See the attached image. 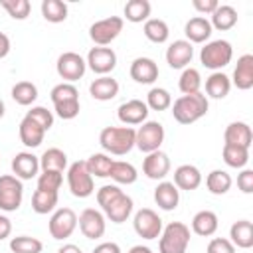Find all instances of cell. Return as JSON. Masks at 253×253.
Returning <instances> with one entry per match:
<instances>
[{
    "mask_svg": "<svg viewBox=\"0 0 253 253\" xmlns=\"http://www.w3.org/2000/svg\"><path fill=\"white\" fill-rule=\"evenodd\" d=\"M136 130L132 126H105L99 132V144L105 154L123 156L134 148Z\"/></svg>",
    "mask_w": 253,
    "mask_h": 253,
    "instance_id": "cell-1",
    "label": "cell"
},
{
    "mask_svg": "<svg viewBox=\"0 0 253 253\" xmlns=\"http://www.w3.org/2000/svg\"><path fill=\"white\" fill-rule=\"evenodd\" d=\"M210 109L208 97L200 91L194 95H182L172 103V115L174 121L180 125H192L196 121H200Z\"/></svg>",
    "mask_w": 253,
    "mask_h": 253,
    "instance_id": "cell-2",
    "label": "cell"
},
{
    "mask_svg": "<svg viewBox=\"0 0 253 253\" xmlns=\"http://www.w3.org/2000/svg\"><path fill=\"white\" fill-rule=\"evenodd\" d=\"M49 99L53 103V111L59 119L63 121H71L79 115L81 111V103H79V91L73 83H57L51 93Z\"/></svg>",
    "mask_w": 253,
    "mask_h": 253,
    "instance_id": "cell-3",
    "label": "cell"
},
{
    "mask_svg": "<svg viewBox=\"0 0 253 253\" xmlns=\"http://www.w3.org/2000/svg\"><path fill=\"white\" fill-rule=\"evenodd\" d=\"M190 245V227L182 221H170L162 227L158 253H186Z\"/></svg>",
    "mask_w": 253,
    "mask_h": 253,
    "instance_id": "cell-4",
    "label": "cell"
},
{
    "mask_svg": "<svg viewBox=\"0 0 253 253\" xmlns=\"http://www.w3.org/2000/svg\"><path fill=\"white\" fill-rule=\"evenodd\" d=\"M233 57V47L227 40H213L208 42L202 51H200V61L204 67L211 69V71H219L223 69Z\"/></svg>",
    "mask_w": 253,
    "mask_h": 253,
    "instance_id": "cell-5",
    "label": "cell"
},
{
    "mask_svg": "<svg viewBox=\"0 0 253 253\" xmlns=\"http://www.w3.org/2000/svg\"><path fill=\"white\" fill-rule=\"evenodd\" d=\"M123 24L125 22L121 16H109V18L97 20L89 28V38L95 45L107 47L111 42H115L119 38V34L123 32Z\"/></svg>",
    "mask_w": 253,
    "mask_h": 253,
    "instance_id": "cell-6",
    "label": "cell"
},
{
    "mask_svg": "<svg viewBox=\"0 0 253 253\" xmlns=\"http://www.w3.org/2000/svg\"><path fill=\"white\" fill-rule=\"evenodd\" d=\"M67 186L75 198H89L93 194L95 184L85 166V160H77L67 168Z\"/></svg>",
    "mask_w": 253,
    "mask_h": 253,
    "instance_id": "cell-7",
    "label": "cell"
},
{
    "mask_svg": "<svg viewBox=\"0 0 253 253\" xmlns=\"http://www.w3.org/2000/svg\"><path fill=\"white\" fill-rule=\"evenodd\" d=\"M162 142H164V126L158 121H146L136 130L134 146L140 152H144V154H150L154 150H160Z\"/></svg>",
    "mask_w": 253,
    "mask_h": 253,
    "instance_id": "cell-8",
    "label": "cell"
},
{
    "mask_svg": "<svg viewBox=\"0 0 253 253\" xmlns=\"http://www.w3.org/2000/svg\"><path fill=\"white\" fill-rule=\"evenodd\" d=\"M22 198H24L22 180L12 174L0 176V210L16 211L22 206Z\"/></svg>",
    "mask_w": 253,
    "mask_h": 253,
    "instance_id": "cell-9",
    "label": "cell"
},
{
    "mask_svg": "<svg viewBox=\"0 0 253 253\" xmlns=\"http://www.w3.org/2000/svg\"><path fill=\"white\" fill-rule=\"evenodd\" d=\"M132 227H134L138 237H142V239H156L162 233V219H160V215L154 210L142 208V210H138L134 213Z\"/></svg>",
    "mask_w": 253,
    "mask_h": 253,
    "instance_id": "cell-10",
    "label": "cell"
},
{
    "mask_svg": "<svg viewBox=\"0 0 253 253\" xmlns=\"http://www.w3.org/2000/svg\"><path fill=\"white\" fill-rule=\"evenodd\" d=\"M77 227V213L71 210V208H59L53 211V215L49 217V223H47V229H49V235L53 239H67Z\"/></svg>",
    "mask_w": 253,
    "mask_h": 253,
    "instance_id": "cell-11",
    "label": "cell"
},
{
    "mask_svg": "<svg viewBox=\"0 0 253 253\" xmlns=\"http://www.w3.org/2000/svg\"><path fill=\"white\" fill-rule=\"evenodd\" d=\"M55 69H57V75L61 79H65V83H73V81H77V79H81L85 75L87 63H85V59L79 53L65 51V53H61L57 57Z\"/></svg>",
    "mask_w": 253,
    "mask_h": 253,
    "instance_id": "cell-12",
    "label": "cell"
},
{
    "mask_svg": "<svg viewBox=\"0 0 253 253\" xmlns=\"http://www.w3.org/2000/svg\"><path fill=\"white\" fill-rule=\"evenodd\" d=\"M87 67L97 73V75H109L115 67H117V53L113 51V47H91L85 59Z\"/></svg>",
    "mask_w": 253,
    "mask_h": 253,
    "instance_id": "cell-13",
    "label": "cell"
},
{
    "mask_svg": "<svg viewBox=\"0 0 253 253\" xmlns=\"http://www.w3.org/2000/svg\"><path fill=\"white\" fill-rule=\"evenodd\" d=\"M132 198L130 196H126L123 190L117 194V196H113L107 204H103L101 206V210H103V215L105 217H109L113 223H123V221H126L128 217H130V213H132Z\"/></svg>",
    "mask_w": 253,
    "mask_h": 253,
    "instance_id": "cell-14",
    "label": "cell"
},
{
    "mask_svg": "<svg viewBox=\"0 0 253 253\" xmlns=\"http://www.w3.org/2000/svg\"><path fill=\"white\" fill-rule=\"evenodd\" d=\"M77 225L81 229V233L87 237V239H99L105 235V229H107V221H105V215L101 211H97L95 208H87L81 211V215L77 217Z\"/></svg>",
    "mask_w": 253,
    "mask_h": 253,
    "instance_id": "cell-15",
    "label": "cell"
},
{
    "mask_svg": "<svg viewBox=\"0 0 253 253\" xmlns=\"http://www.w3.org/2000/svg\"><path fill=\"white\" fill-rule=\"evenodd\" d=\"M148 107L144 101L140 99H130V101H125L123 105H119L117 109V117L123 125L126 126H132V125H142L146 123V117H148Z\"/></svg>",
    "mask_w": 253,
    "mask_h": 253,
    "instance_id": "cell-16",
    "label": "cell"
},
{
    "mask_svg": "<svg viewBox=\"0 0 253 253\" xmlns=\"http://www.w3.org/2000/svg\"><path fill=\"white\" fill-rule=\"evenodd\" d=\"M142 172L150 180H164L168 176V172H170L168 154L162 152V150H154V152L146 154V158L142 160Z\"/></svg>",
    "mask_w": 253,
    "mask_h": 253,
    "instance_id": "cell-17",
    "label": "cell"
},
{
    "mask_svg": "<svg viewBox=\"0 0 253 253\" xmlns=\"http://www.w3.org/2000/svg\"><path fill=\"white\" fill-rule=\"evenodd\" d=\"M194 57V47L188 40H176L166 49V63L172 69H186Z\"/></svg>",
    "mask_w": 253,
    "mask_h": 253,
    "instance_id": "cell-18",
    "label": "cell"
},
{
    "mask_svg": "<svg viewBox=\"0 0 253 253\" xmlns=\"http://www.w3.org/2000/svg\"><path fill=\"white\" fill-rule=\"evenodd\" d=\"M128 73H130V77L136 83H140V85H152L158 79V65L150 57H136V59H132Z\"/></svg>",
    "mask_w": 253,
    "mask_h": 253,
    "instance_id": "cell-19",
    "label": "cell"
},
{
    "mask_svg": "<svg viewBox=\"0 0 253 253\" xmlns=\"http://www.w3.org/2000/svg\"><path fill=\"white\" fill-rule=\"evenodd\" d=\"M12 172L20 180H32L40 172V158L32 152H18L12 158Z\"/></svg>",
    "mask_w": 253,
    "mask_h": 253,
    "instance_id": "cell-20",
    "label": "cell"
},
{
    "mask_svg": "<svg viewBox=\"0 0 253 253\" xmlns=\"http://www.w3.org/2000/svg\"><path fill=\"white\" fill-rule=\"evenodd\" d=\"M231 85H235L241 91H249L253 87V55L251 53H245L237 59Z\"/></svg>",
    "mask_w": 253,
    "mask_h": 253,
    "instance_id": "cell-21",
    "label": "cell"
},
{
    "mask_svg": "<svg viewBox=\"0 0 253 253\" xmlns=\"http://www.w3.org/2000/svg\"><path fill=\"white\" fill-rule=\"evenodd\" d=\"M223 140H225V144H235V146L249 148L251 142H253L251 126L243 121H233V123L227 125V128L223 132Z\"/></svg>",
    "mask_w": 253,
    "mask_h": 253,
    "instance_id": "cell-22",
    "label": "cell"
},
{
    "mask_svg": "<svg viewBox=\"0 0 253 253\" xmlns=\"http://www.w3.org/2000/svg\"><path fill=\"white\" fill-rule=\"evenodd\" d=\"M178 190H196L202 184V172L194 166V164H182L174 170V182H172Z\"/></svg>",
    "mask_w": 253,
    "mask_h": 253,
    "instance_id": "cell-23",
    "label": "cell"
},
{
    "mask_svg": "<svg viewBox=\"0 0 253 253\" xmlns=\"http://www.w3.org/2000/svg\"><path fill=\"white\" fill-rule=\"evenodd\" d=\"M154 202L160 210L164 211H172L178 208V202H180V190L172 184V182H166L162 180L156 188H154Z\"/></svg>",
    "mask_w": 253,
    "mask_h": 253,
    "instance_id": "cell-24",
    "label": "cell"
},
{
    "mask_svg": "<svg viewBox=\"0 0 253 253\" xmlns=\"http://www.w3.org/2000/svg\"><path fill=\"white\" fill-rule=\"evenodd\" d=\"M211 30L213 28H211L210 20L204 18V16L190 18L186 22V26H184V34H186L190 43H204V42H208L210 36H211Z\"/></svg>",
    "mask_w": 253,
    "mask_h": 253,
    "instance_id": "cell-25",
    "label": "cell"
},
{
    "mask_svg": "<svg viewBox=\"0 0 253 253\" xmlns=\"http://www.w3.org/2000/svg\"><path fill=\"white\" fill-rule=\"evenodd\" d=\"M89 95L95 101H111L119 95V81L113 79L111 75H103L91 81L89 85Z\"/></svg>",
    "mask_w": 253,
    "mask_h": 253,
    "instance_id": "cell-26",
    "label": "cell"
},
{
    "mask_svg": "<svg viewBox=\"0 0 253 253\" xmlns=\"http://www.w3.org/2000/svg\"><path fill=\"white\" fill-rule=\"evenodd\" d=\"M18 134H20V140H22L24 146L36 148V146H40V144L43 142L45 130H43L38 123H34L30 117H24V119L20 121V126H18Z\"/></svg>",
    "mask_w": 253,
    "mask_h": 253,
    "instance_id": "cell-27",
    "label": "cell"
},
{
    "mask_svg": "<svg viewBox=\"0 0 253 253\" xmlns=\"http://www.w3.org/2000/svg\"><path fill=\"white\" fill-rule=\"evenodd\" d=\"M229 241L233 247L249 249L253 247V223L249 219H237L229 227Z\"/></svg>",
    "mask_w": 253,
    "mask_h": 253,
    "instance_id": "cell-28",
    "label": "cell"
},
{
    "mask_svg": "<svg viewBox=\"0 0 253 253\" xmlns=\"http://www.w3.org/2000/svg\"><path fill=\"white\" fill-rule=\"evenodd\" d=\"M219 219L211 210H202L192 217V231L200 237H210L217 231Z\"/></svg>",
    "mask_w": 253,
    "mask_h": 253,
    "instance_id": "cell-29",
    "label": "cell"
},
{
    "mask_svg": "<svg viewBox=\"0 0 253 253\" xmlns=\"http://www.w3.org/2000/svg\"><path fill=\"white\" fill-rule=\"evenodd\" d=\"M211 28L219 30V32H227L237 24V10L229 4H219L215 8V12L211 14Z\"/></svg>",
    "mask_w": 253,
    "mask_h": 253,
    "instance_id": "cell-30",
    "label": "cell"
},
{
    "mask_svg": "<svg viewBox=\"0 0 253 253\" xmlns=\"http://www.w3.org/2000/svg\"><path fill=\"white\" fill-rule=\"evenodd\" d=\"M231 89V79L221 73V71H213L208 79H206V97H211V99H223L227 97Z\"/></svg>",
    "mask_w": 253,
    "mask_h": 253,
    "instance_id": "cell-31",
    "label": "cell"
},
{
    "mask_svg": "<svg viewBox=\"0 0 253 253\" xmlns=\"http://www.w3.org/2000/svg\"><path fill=\"white\" fill-rule=\"evenodd\" d=\"M67 168V154L61 148H47L42 156H40V170H55V172H63Z\"/></svg>",
    "mask_w": 253,
    "mask_h": 253,
    "instance_id": "cell-32",
    "label": "cell"
},
{
    "mask_svg": "<svg viewBox=\"0 0 253 253\" xmlns=\"http://www.w3.org/2000/svg\"><path fill=\"white\" fill-rule=\"evenodd\" d=\"M109 178L115 182V184H134L136 178H138V172L136 168L130 164V162H125V160H113V166H111V174Z\"/></svg>",
    "mask_w": 253,
    "mask_h": 253,
    "instance_id": "cell-33",
    "label": "cell"
},
{
    "mask_svg": "<svg viewBox=\"0 0 253 253\" xmlns=\"http://www.w3.org/2000/svg\"><path fill=\"white\" fill-rule=\"evenodd\" d=\"M233 180L231 176L225 172V170H211L208 176H206V188L210 194L213 196H223L229 192Z\"/></svg>",
    "mask_w": 253,
    "mask_h": 253,
    "instance_id": "cell-34",
    "label": "cell"
},
{
    "mask_svg": "<svg viewBox=\"0 0 253 253\" xmlns=\"http://www.w3.org/2000/svg\"><path fill=\"white\" fill-rule=\"evenodd\" d=\"M85 166L89 170L91 176H97V178H109L111 174V166H113V158L105 152H95L91 154L87 160H85Z\"/></svg>",
    "mask_w": 253,
    "mask_h": 253,
    "instance_id": "cell-35",
    "label": "cell"
},
{
    "mask_svg": "<svg viewBox=\"0 0 253 253\" xmlns=\"http://www.w3.org/2000/svg\"><path fill=\"white\" fill-rule=\"evenodd\" d=\"M142 32H144L146 40H150L152 43H164L168 40V36H170L168 24L164 20H160V18H148L144 22Z\"/></svg>",
    "mask_w": 253,
    "mask_h": 253,
    "instance_id": "cell-36",
    "label": "cell"
},
{
    "mask_svg": "<svg viewBox=\"0 0 253 253\" xmlns=\"http://www.w3.org/2000/svg\"><path fill=\"white\" fill-rule=\"evenodd\" d=\"M57 192H45V190H36L34 196H32V210L40 215H45L49 211L55 210L57 206Z\"/></svg>",
    "mask_w": 253,
    "mask_h": 253,
    "instance_id": "cell-37",
    "label": "cell"
},
{
    "mask_svg": "<svg viewBox=\"0 0 253 253\" xmlns=\"http://www.w3.org/2000/svg\"><path fill=\"white\" fill-rule=\"evenodd\" d=\"M67 12H69V8L61 0H43L42 2V16H43L45 22H51V24L65 22Z\"/></svg>",
    "mask_w": 253,
    "mask_h": 253,
    "instance_id": "cell-38",
    "label": "cell"
},
{
    "mask_svg": "<svg viewBox=\"0 0 253 253\" xmlns=\"http://www.w3.org/2000/svg\"><path fill=\"white\" fill-rule=\"evenodd\" d=\"M150 2L148 0H128L125 4V18L132 24H140V22H146L148 16H150Z\"/></svg>",
    "mask_w": 253,
    "mask_h": 253,
    "instance_id": "cell-39",
    "label": "cell"
},
{
    "mask_svg": "<svg viewBox=\"0 0 253 253\" xmlns=\"http://www.w3.org/2000/svg\"><path fill=\"white\" fill-rule=\"evenodd\" d=\"M221 158L229 168H243L249 162V148L235 146V144H223Z\"/></svg>",
    "mask_w": 253,
    "mask_h": 253,
    "instance_id": "cell-40",
    "label": "cell"
},
{
    "mask_svg": "<svg viewBox=\"0 0 253 253\" xmlns=\"http://www.w3.org/2000/svg\"><path fill=\"white\" fill-rule=\"evenodd\" d=\"M12 99L22 107H30L38 99V87L32 81H18L12 87Z\"/></svg>",
    "mask_w": 253,
    "mask_h": 253,
    "instance_id": "cell-41",
    "label": "cell"
},
{
    "mask_svg": "<svg viewBox=\"0 0 253 253\" xmlns=\"http://www.w3.org/2000/svg\"><path fill=\"white\" fill-rule=\"evenodd\" d=\"M178 87L184 95H194V93H200V87H202V75L198 69L194 67H186L178 79Z\"/></svg>",
    "mask_w": 253,
    "mask_h": 253,
    "instance_id": "cell-42",
    "label": "cell"
},
{
    "mask_svg": "<svg viewBox=\"0 0 253 253\" xmlns=\"http://www.w3.org/2000/svg\"><path fill=\"white\" fill-rule=\"evenodd\" d=\"M146 107L152 111H166L172 107V95L164 87H152L146 95Z\"/></svg>",
    "mask_w": 253,
    "mask_h": 253,
    "instance_id": "cell-43",
    "label": "cell"
},
{
    "mask_svg": "<svg viewBox=\"0 0 253 253\" xmlns=\"http://www.w3.org/2000/svg\"><path fill=\"white\" fill-rule=\"evenodd\" d=\"M10 249L14 253H42L43 243L30 235H18V237H12Z\"/></svg>",
    "mask_w": 253,
    "mask_h": 253,
    "instance_id": "cell-44",
    "label": "cell"
},
{
    "mask_svg": "<svg viewBox=\"0 0 253 253\" xmlns=\"http://www.w3.org/2000/svg\"><path fill=\"white\" fill-rule=\"evenodd\" d=\"M0 6L14 20H26L32 12V4L28 0H0Z\"/></svg>",
    "mask_w": 253,
    "mask_h": 253,
    "instance_id": "cell-45",
    "label": "cell"
},
{
    "mask_svg": "<svg viewBox=\"0 0 253 253\" xmlns=\"http://www.w3.org/2000/svg\"><path fill=\"white\" fill-rule=\"evenodd\" d=\"M63 182V172H55V170H45L38 176V190H45V192H57L61 188Z\"/></svg>",
    "mask_w": 253,
    "mask_h": 253,
    "instance_id": "cell-46",
    "label": "cell"
},
{
    "mask_svg": "<svg viewBox=\"0 0 253 253\" xmlns=\"http://www.w3.org/2000/svg\"><path fill=\"white\" fill-rule=\"evenodd\" d=\"M26 117H30L34 123H38L45 132L53 126V113L47 111L45 107H32V109L26 113Z\"/></svg>",
    "mask_w": 253,
    "mask_h": 253,
    "instance_id": "cell-47",
    "label": "cell"
},
{
    "mask_svg": "<svg viewBox=\"0 0 253 253\" xmlns=\"http://www.w3.org/2000/svg\"><path fill=\"white\" fill-rule=\"evenodd\" d=\"M206 253H235V247L227 237H213L208 243Z\"/></svg>",
    "mask_w": 253,
    "mask_h": 253,
    "instance_id": "cell-48",
    "label": "cell"
},
{
    "mask_svg": "<svg viewBox=\"0 0 253 253\" xmlns=\"http://www.w3.org/2000/svg\"><path fill=\"white\" fill-rule=\"evenodd\" d=\"M237 188H239L243 194H253V170L243 168V170L237 174Z\"/></svg>",
    "mask_w": 253,
    "mask_h": 253,
    "instance_id": "cell-49",
    "label": "cell"
},
{
    "mask_svg": "<svg viewBox=\"0 0 253 253\" xmlns=\"http://www.w3.org/2000/svg\"><path fill=\"white\" fill-rule=\"evenodd\" d=\"M192 6L196 8V12H200V14H213L215 12V8L219 6V2L217 0H194L192 2Z\"/></svg>",
    "mask_w": 253,
    "mask_h": 253,
    "instance_id": "cell-50",
    "label": "cell"
},
{
    "mask_svg": "<svg viewBox=\"0 0 253 253\" xmlns=\"http://www.w3.org/2000/svg\"><path fill=\"white\" fill-rule=\"evenodd\" d=\"M93 253H123V251H121L119 243H115V241H105V243H99V245L93 249Z\"/></svg>",
    "mask_w": 253,
    "mask_h": 253,
    "instance_id": "cell-51",
    "label": "cell"
},
{
    "mask_svg": "<svg viewBox=\"0 0 253 253\" xmlns=\"http://www.w3.org/2000/svg\"><path fill=\"white\" fill-rule=\"evenodd\" d=\"M12 233V221L6 215H0V241Z\"/></svg>",
    "mask_w": 253,
    "mask_h": 253,
    "instance_id": "cell-52",
    "label": "cell"
},
{
    "mask_svg": "<svg viewBox=\"0 0 253 253\" xmlns=\"http://www.w3.org/2000/svg\"><path fill=\"white\" fill-rule=\"evenodd\" d=\"M8 53H10V38L4 32H0V59L6 57Z\"/></svg>",
    "mask_w": 253,
    "mask_h": 253,
    "instance_id": "cell-53",
    "label": "cell"
},
{
    "mask_svg": "<svg viewBox=\"0 0 253 253\" xmlns=\"http://www.w3.org/2000/svg\"><path fill=\"white\" fill-rule=\"evenodd\" d=\"M57 253H83L77 245H73V243H67V245H63V247H59L57 249Z\"/></svg>",
    "mask_w": 253,
    "mask_h": 253,
    "instance_id": "cell-54",
    "label": "cell"
},
{
    "mask_svg": "<svg viewBox=\"0 0 253 253\" xmlns=\"http://www.w3.org/2000/svg\"><path fill=\"white\" fill-rule=\"evenodd\" d=\"M128 253H152V249L146 247V245H132V247L128 249Z\"/></svg>",
    "mask_w": 253,
    "mask_h": 253,
    "instance_id": "cell-55",
    "label": "cell"
},
{
    "mask_svg": "<svg viewBox=\"0 0 253 253\" xmlns=\"http://www.w3.org/2000/svg\"><path fill=\"white\" fill-rule=\"evenodd\" d=\"M4 111H6V107H4V101L0 99V119L4 117Z\"/></svg>",
    "mask_w": 253,
    "mask_h": 253,
    "instance_id": "cell-56",
    "label": "cell"
}]
</instances>
